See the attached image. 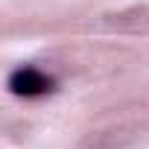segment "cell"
Instances as JSON below:
<instances>
[{
  "label": "cell",
  "instance_id": "cell-1",
  "mask_svg": "<svg viewBox=\"0 0 149 149\" xmlns=\"http://www.w3.org/2000/svg\"><path fill=\"white\" fill-rule=\"evenodd\" d=\"M9 91L18 97H41L53 91V79L47 73H41L38 67H18L9 76Z\"/></svg>",
  "mask_w": 149,
  "mask_h": 149
}]
</instances>
